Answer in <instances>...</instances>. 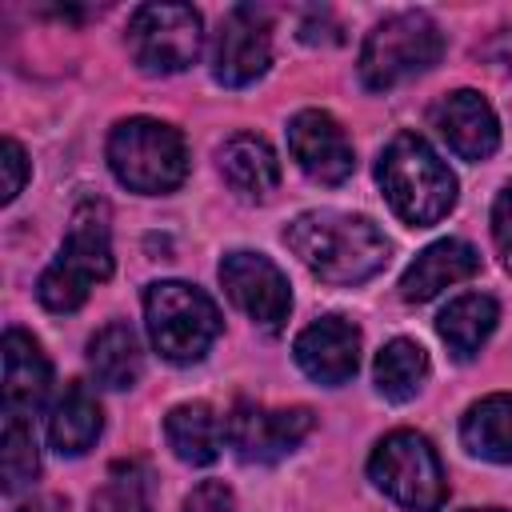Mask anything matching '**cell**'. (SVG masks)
I'll list each match as a JSON object with an SVG mask.
<instances>
[{
    "instance_id": "cell-25",
    "label": "cell",
    "mask_w": 512,
    "mask_h": 512,
    "mask_svg": "<svg viewBox=\"0 0 512 512\" xmlns=\"http://www.w3.org/2000/svg\"><path fill=\"white\" fill-rule=\"evenodd\" d=\"M0 468H4V492L16 496L28 488L40 472V452L28 416H8L4 412V436H0Z\"/></svg>"
},
{
    "instance_id": "cell-7",
    "label": "cell",
    "mask_w": 512,
    "mask_h": 512,
    "mask_svg": "<svg viewBox=\"0 0 512 512\" xmlns=\"http://www.w3.org/2000/svg\"><path fill=\"white\" fill-rule=\"evenodd\" d=\"M368 476L388 500H396L408 512H436L448 496L436 448L428 444V436H420L412 428L388 432L376 444V452L368 460Z\"/></svg>"
},
{
    "instance_id": "cell-5",
    "label": "cell",
    "mask_w": 512,
    "mask_h": 512,
    "mask_svg": "<svg viewBox=\"0 0 512 512\" xmlns=\"http://www.w3.org/2000/svg\"><path fill=\"white\" fill-rule=\"evenodd\" d=\"M144 324L152 348L172 364H196L220 336L212 296L184 280H156L144 292Z\"/></svg>"
},
{
    "instance_id": "cell-13",
    "label": "cell",
    "mask_w": 512,
    "mask_h": 512,
    "mask_svg": "<svg viewBox=\"0 0 512 512\" xmlns=\"http://www.w3.org/2000/svg\"><path fill=\"white\" fill-rule=\"evenodd\" d=\"M432 128L440 132V140L460 156V160H488L500 144V124L492 104L472 92V88H456L448 96H440L432 104Z\"/></svg>"
},
{
    "instance_id": "cell-28",
    "label": "cell",
    "mask_w": 512,
    "mask_h": 512,
    "mask_svg": "<svg viewBox=\"0 0 512 512\" xmlns=\"http://www.w3.org/2000/svg\"><path fill=\"white\" fill-rule=\"evenodd\" d=\"M492 240L500 244V252H512V180L500 188L492 204Z\"/></svg>"
},
{
    "instance_id": "cell-18",
    "label": "cell",
    "mask_w": 512,
    "mask_h": 512,
    "mask_svg": "<svg viewBox=\"0 0 512 512\" xmlns=\"http://www.w3.org/2000/svg\"><path fill=\"white\" fill-rule=\"evenodd\" d=\"M100 428H104V416L96 396L84 384H68L48 412V444L60 456H84L100 440Z\"/></svg>"
},
{
    "instance_id": "cell-17",
    "label": "cell",
    "mask_w": 512,
    "mask_h": 512,
    "mask_svg": "<svg viewBox=\"0 0 512 512\" xmlns=\"http://www.w3.org/2000/svg\"><path fill=\"white\" fill-rule=\"evenodd\" d=\"M216 164H220L224 184L236 196H244V200H264L280 184V160H276V152L268 148L264 136H252V132L228 136L220 144V152H216Z\"/></svg>"
},
{
    "instance_id": "cell-11",
    "label": "cell",
    "mask_w": 512,
    "mask_h": 512,
    "mask_svg": "<svg viewBox=\"0 0 512 512\" xmlns=\"http://www.w3.org/2000/svg\"><path fill=\"white\" fill-rule=\"evenodd\" d=\"M268 16L252 4L232 8L220 20V36H216V52H212V76L224 88H244L252 80H260L268 72L272 60V36H268Z\"/></svg>"
},
{
    "instance_id": "cell-9",
    "label": "cell",
    "mask_w": 512,
    "mask_h": 512,
    "mask_svg": "<svg viewBox=\"0 0 512 512\" xmlns=\"http://www.w3.org/2000/svg\"><path fill=\"white\" fill-rule=\"evenodd\" d=\"M220 284L228 292V300L248 316L256 320L264 332H280L288 312H292V292H288V280L284 272L264 256V252H228L220 260Z\"/></svg>"
},
{
    "instance_id": "cell-2",
    "label": "cell",
    "mask_w": 512,
    "mask_h": 512,
    "mask_svg": "<svg viewBox=\"0 0 512 512\" xmlns=\"http://www.w3.org/2000/svg\"><path fill=\"white\" fill-rule=\"evenodd\" d=\"M376 180L388 208L408 228H428L444 220L456 204V176L416 132H396L376 160Z\"/></svg>"
},
{
    "instance_id": "cell-3",
    "label": "cell",
    "mask_w": 512,
    "mask_h": 512,
    "mask_svg": "<svg viewBox=\"0 0 512 512\" xmlns=\"http://www.w3.org/2000/svg\"><path fill=\"white\" fill-rule=\"evenodd\" d=\"M112 276V228H108V204L84 200L76 204L68 220V236L60 244V256L40 272L36 300L48 312H76L92 284Z\"/></svg>"
},
{
    "instance_id": "cell-19",
    "label": "cell",
    "mask_w": 512,
    "mask_h": 512,
    "mask_svg": "<svg viewBox=\"0 0 512 512\" xmlns=\"http://www.w3.org/2000/svg\"><path fill=\"white\" fill-rule=\"evenodd\" d=\"M496 320H500V304L484 292H468V296H456L440 312L436 332L456 360H472L484 348V340L496 332Z\"/></svg>"
},
{
    "instance_id": "cell-6",
    "label": "cell",
    "mask_w": 512,
    "mask_h": 512,
    "mask_svg": "<svg viewBox=\"0 0 512 512\" xmlns=\"http://www.w3.org/2000/svg\"><path fill=\"white\" fill-rule=\"evenodd\" d=\"M444 52V36L428 12H396L376 24L360 48V80L372 92H388L428 72Z\"/></svg>"
},
{
    "instance_id": "cell-15",
    "label": "cell",
    "mask_w": 512,
    "mask_h": 512,
    "mask_svg": "<svg viewBox=\"0 0 512 512\" xmlns=\"http://www.w3.org/2000/svg\"><path fill=\"white\" fill-rule=\"evenodd\" d=\"M0 360H4V412L32 416L44 404L52 384V364L44 348L24 328H8L0 344Z\"/></svg>"
},
{
    "instance_id": "cell-10",
    "label": "cell",
    "mask_w": 512,
    "mask_h": 512,
    "mask_svg": "<svg viewBox=\"0 0 512 512\" xmlns=\"http://www.w3.org/2000/svg\"><path fill=\"white\" fill-rule=\"evenodd\" d=\"M312 432L308 408H260L236 404L228 416V444L244 464H276Z\"/></svg>"
},
{
    "instance_id": "cell-29",
    "label": "cell",
    "mask_w": 512,
    "mask_h": 512,
    "mask_svg": "<svg viewBox=\"0 0 512 512\" xmlns=\"http://www.w3.org/2000/svg\"><path fill=\"white\" fill-rule=\"evenodd\" d=\"M492 56L512 72V28H508V32H500V36L492 40Z\"/></svg>"
},
{
    "instance_id": "cell-31",
    "label": "cell",
    "mask_w": 512,
    "mask_h": 512,
    "mask_svg": "<svg viewBox=\"0 0 512 512\" xmlns=\"http://www.w3.org/2000/svg\"><path fill=\"white\" fill-rule=\"evenodd\" d=\"M468 512H504V508H468Z\"/></svg>"
},
{
    "instance_id": "cell-30",
    "label": "cell",
    "mask_w": 512,
    "mask_h": 512,
    "mask_svg": "<svg viewBox=\"0 0 512 512\" xmlns=\"http://www.w3.org/2000/svg\"><path fill=\"white\" fill-rule=\"evenodd\" d=\"M20 512H64V508H60V500H52V496H44V500H32V504H24Z\"/></svg>"
},
{
    "instance_id": "cell-14",
    "label": "cell",
    "mask_w": 512,
    "mask_h": 512,
    "mask_svg": "<svg viewBox=\"0 0 512 512\" xmlns=\"http://www.w3.org/2000/svg\"><path fill=\"white\" fill-rule=\"evenodd\" d=\"M292 356L308 380L328 384V388L348 384L360 364V332L344 316H324L296 336Z\"/></svg>"
},
{
    "instance_id": "cell-16",
    "label": "cell",
    "mask_w": 512,
    "mask_h": 512,
    "mask_svg": "<svg viewBox=\"0 0 512 512\" xmlns=\"http://www.w3.org/2000/svg\"><path fill=\"white\" fill-rule=\"evenodd\" d=\"M480 256L468 240H436L428 244L400 276V296L408 304H424L432 296H440L448 284H460L468 276H476Z\"/></svg>"
},
{
    "instance_id": "cell-32",
    "label": "cell",
    "mask_w": 512,
    "mask_h": 512,
    "mask_svg": "<svg viewBox=\"0 0 512 512\" xmlns=\"http://www.w3.org/2000/svg\"><path fill=\"white\" fill-rule=\"evenodd\" d=\"M504 264H508V272H512V252H504Z\"/></svg>"
},
{
    "instance_id": "cell-26",
    "label": "cell",
    "mask_w": 512,
    "mask_h": 512,
    "mask_svg": "<svg viewBox=\"0 0 512 512\" xmlns=\"http://www.w3.org/2000/svg\"><path fill=\"white\" fill-rule=\"evenodd\" d=\"M180 512H236V496L224 480H204L184 496Z\"/></svg>"
},
{
    "instance_id": "cell-27",
    "label": "cell",
    "mask_w": 512,
    "mask_h": 512,
    "mask_svg": "<svg viewBox=\"0 0 512 512\" xmlns=\"http://www.w3.org/2000/svg\"><path fill=\"white\" fill-rule=\"evenodd\" d=\"M0 164H4V204H12L24 192V180H28V156L12 136H4V160Z\"/></svg>"
},
{
    "instance_id": "cell-4",
    "label": "cell",
    "mask_w": 512,
    "mask_h": 512,
    "mask_svg": "<svg viewBox=\"0 0 512 512\" xmlns=\"http://www.w3.org/2000/svg\"><path fill=\"white\" fill-rule=\"evenodd\" d=\"M108 168L124 188L140 196H160L184 184L188 148L172 124L152 116H132L108 132Z\"/></svg>"
},
{
    "instance_id": "cell-22",
    "label": "cell",
    "mask_w": 512,
    "mask_h": 512,
    "mask_svg": "<svg viewBox=\"0 0 512 512\" xmlns=\"http://www.w3.org/2000/svg\"><path fill=\"white\" fill-rule=\"evenodd\" d=\"M460 440L480 460L512 464V392L476 400L460 420Z\"/></svg>"
},
{
    "instance_id": "cell-8",
    "label": "cell",
    "mask_w": 512,
    "mask_h": 512,
    "mask_svg": "<svg viewBox=\"0 0 512 512\" xmlns=\"http://www.w3.org/2000/svg\"><path fill=\"white\" fill-rule=\"evenodd\" d=\"M200 48L204 24L188 4H140L128 20V52L152 76L184 72L188 64H196Z\"/></svg>"
},
{
    "instance_id": "cell-21",
    "label": "cell",
    "mask_w": 512,
    "mask_h": 512,
    "mask_svg": "<svg viewBox=\"0 0 512 512\" xmlns=\"http://www.w3.org/2000/svg\"><path fill=\"white\" fill-rule=\"evenodd\" d=\"M164 440L184 464H212L224 448V424L204 400L176 404L164 416Z\"/></svg>"
},
{
    "instance_id": "cell-24",
    "label": "cell",
    "mask_w": 512,
    "mask_h": 512,
    "mask_svg": "<svg viewBox=\"0 0 512 512\" xmlns=\"http://www.w3.org/2000/svg\"><path fill=\"white\" fill-rule=\"evenodd\" d=\"M92 512H152V468L140 460L112 464L92 492Z\"/></svg>"
},
{
    "instance_id": "cell-23",
    "label": "cell",
    "mask_w": 512,
    "mask_h": 512,
    "mask_svg": "<svg viewBox=\"0 0 512 512\" xmlns=\"http://www.w3.org/2000/svg\"><path fill=\"white\" fill-rule=\"evenodd\" d=\"M372 376H376V392L384 396V400H396V404H404V400H412L420 388H424V380H428V352L416 344V340H388L380 352H376V368H372Z\"/></svg>"
},
{
    "instance_id": "cell-12",
    "label": "cell",
    "mask_w": 512,
    "mask_h": 512,
    "mask_svg": "<svg viewBox=\"0 0 512 512\" xmlns=\"http://www.w3.org/2000/svg\"><path fill=\"white\" fill-rule=\"evenodd\" d=\"M288 152L316 184H344L356 168L344 128L320 108H304L288 120Z\"/></svg>"
},
{
    "instance_id": "cell-20",
    "label": "cell",
    "mask_w": 512,
    "mask_h": 512,
    "mask_svg": "<svg viewBox=\"0 0 512 512\" xmlns=\"http://www.w3.org/2000/svg\"><path fill=\"white\" fill-rule=\"evenodd\" d=\"M88 368L96 376V384L120 392V388H132L144 372V352H140V340L136 332L124 324V320H112L104 324L92 340H88Z\"/></svg>"
},
{
    "instance_id": "cell-1",
    "label": "cell",
    "mask_w": 512,
    "mask_h": 512,
    "mask_svg": "<svg viewBox=\"0 0 512 512\" xmlns=\"http://www.w3.org/2000/svg\"><path fill=\"white\" fill-rule=\"evenodd\" d=\"M284 244L300 256V264L324 284H360L372 280L388 264V236L356 212H304L284 228Z\"/></svg>"
}]
</instances>
